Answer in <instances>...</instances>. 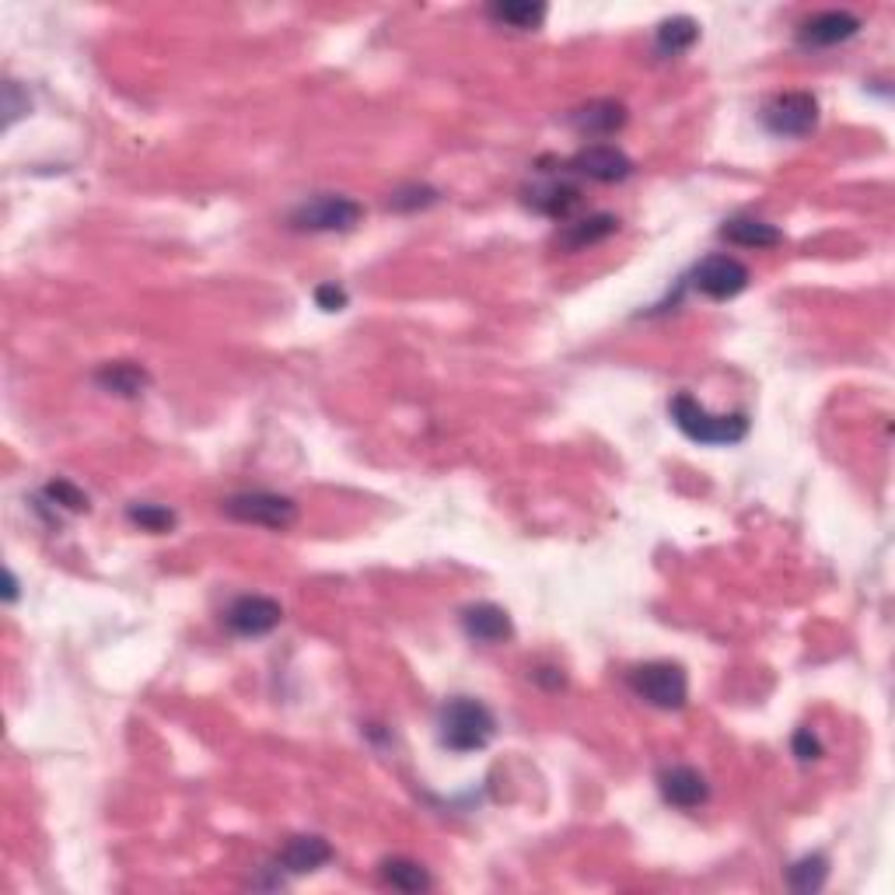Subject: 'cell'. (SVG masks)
Here are the masks:
<instances>
[{"mask_svg": "<svg viewBox=\"0 0 895 895\" xmlns=\"http://www.w3.org/2000/svg\"><path fill=\"white\" fill-rule=\"evenodd\" d=\"M668 414H672V424L679 427L689 441L696 445H738L745 441L748 434V417L745 414H732V417H714L710 409L699 406L693 396L679 392L672 402H668Z\"/></svg>", "mask_w": 895, "mask_h": 895, "instance_id": "1", "label": "cell"}, {"mask_svg": "<svg viewBox=\"0 0 895 895\" xmlns=\"http://www.w3.org/2000/svg\"><path fill=\"white\" fill-rule=\"evenodd\" d=\"M441 745L451 753H476V748H487L494 732H497V717L487 704L469 696H458L451 704L441 707Z\"/></svg>", "mask_w": 895, "mask_h": 895, "instance_id": "2", "label": "cell"}, {"mask_svg": "<svg viewBox=\"0 0 895 895\" xmlns=\"http://www.w3.org/2000/svg\"><path fill=\"white\" fill-rule=\"evenodd\" d=\"M630 689L658 710H683L689 699V679L672 662H647L630 672Z\"/></svg>", "mask_w": 895, "mask_h": 895, "instance_id": "3", "label": "cell"}, {"mask_svg": "<svg viewBox=\"0 0 895 895\" xmlns=\"http://www.w3.org/2000/svg\"><path fill=\"white\" fill-rule=\"evenodd\" d=\"M365 217V207L350 197H340V192H322V197L301 203L295 213H290V228L298 231H350L360 225Z\"/></svg>", "mask_w": 895, "mask_h": 895, "instance_id": "4", "label": "cell"}, {"mask_svg": "<svg viewBox=\"0 0 895 895\" xmlns=\"http://www.w3.org/2000/svg\"><path fill=\"white\" fill-rule=\"evenodd\" d=\"M221 511L235 521H246V525H262V528H290L298 521V504L290 497H280V494H266V490H256V494H235L221 504Z\"/></svg>", "mask_w": 895, "mask_h": 895, "instance_id": "5", "label": "cell"}, {"mask_svg": "<svg viewBox=\"0 0 895 895\" xmlns=\"http://www.w3.org/2000/svg\"><path fill=\"white\" fill-rule=\"evenodd\" d=\"M763 123L777 137H808L818 123V102L808 91H784L763 109Z\"/></svg>", "mask_w": 895, "mask_h": 895, "instance_id": "6", "label": "cell"}, {"mask_svg": "<svg viewBox=\"0 0 895 895\" xmlns=\"http://www.w3.org/2000/svg\"><path fill=\"white\" fill-rule=\"evenodd\" d=\"M693 287L710 301H732L748 287V266L735 256H707L693 270Z\"/></svg>", "mask_w": 895, "mask_h": 895, "instance_id": "7", "label": "cell"}, {"mask_svg": "<svg viewBox=\"0 0 895 895\" xmlns=\"http://www.w3.org/2000/svg\"><path fill=\"white\" fill-rule=\"evenodd\" d=\"M567 172L574 176H585L591 182H623V179H630L634 172V161L626 158L619 148H613V143H591V148H580L570 161H567Z\"/></svg>", "mask_w": 895, "mask_h": 895, "instance_id": "8", "label": "cell"}, {"mask_svg": "<svg viewBox=\"0 0 895 895\" xmlns=\"http://www.w3.org/2000/svg\"><path fill=\"white\" fill-rule=\"evenodd\" d=\"M280 619H284L280 601L266 598V595H241L228 609V626L238 637H262V634L277 630Z\"/></svg>", "mask_w": 895, "mask_h": 895, "instance_id": "9", "label": "cell"}, {"mask_svg": "<svg viewBox=\"0 0 895 895\" xmlns=\"http://www.w3.org/2000/svg\"><path fill=\"white\" fill-rule=\"evenodd\" d=\"M861 32V18L851 11H818L812 14L797 39L802 46H812V50H826V46H839L846 39H854Z\"/></svg>", "mask_w": 895, "mask_h": 895, "instance_id": "10", "label": "cell"}, {"mask_svg": "<svg viewBox=\"0 0 895 895\" xmlns=\"http://www.w3.org/2000/svg\"><path fill=\"white\" fill-rule=\"evenodd\" d=\"M658 787H662L665 802L675 805V808H683V812H693L699 805H707V797H710V787L704 780V773L693 769V766H668L658 777Z\"/></svg>", "mask_w": 895, "mask_h": 895, "instance_id": "11", "label": "cell"}, {"mask_svg": "<svg viewBox=\"0 0 895 895\" xmlns=\"http://www.w3.org/2000/svg\"><path fill=\"white\" fill-rule=\"evenodd\" d=\"M463 630L476 644H504L515 634V626H511V616H507L500 606H494V601H479V606H469L463 613Z\"/></svg>", "mask_w": 895, "mask_h": 895, "instance_id": "12", "label": "cell"}, {"mask_svg": "<svg viewBox=\"0 0 895 895\" xmlns=\"http://www.w3.org/2000/svg\"><path fill=\"white\" fill-rule=\"evenodd\" d=\"M623 123H626V109L613 99L588 102L570 116V127L580 137H609V133L623 130Z\"/></svg>", "mask_w": 895, "mask_h": 895, "instance_id": "13", "label": "cell"}, {"mask_svg": "<svg viewBox=\"0 0 895 895\" xmlns=\"http://www.w3.org/2000/svg\"><path fill=\"white\" fill-rule=\"evenodd\" d=\"M329 861H332V846L322 836H295L280 851V864L290 875H308V871H319Z\"/></svg>", "mask_w": 895, "mask_h": 895, "instance_id": "14", "label": "cell"}, {"mask_svg": "<svg viewBox=\"0 0 895 895\" xmlns=\"http://www.w3.org/2000/svg\"><path fill=\"white\" fill-rule=\"evenodd\" d=\"M95 381L102 385L106 392L112 396H123V399H137L143 389H148V371L140 365H130V360H109L99 371H95Z\"/></svg>", "mask_w": 895, "mask_h": 895, "instance_id": "15", "label": "cell"}, {"mask_svg": "<svg viewBox=\"0 0 895 895\" xmlns=\"http://www.w3.org/2000/svg\"><path fill=\"white\" fill-rule=\"evenodd\" d=\"M528 203L539 213L553 217V221H567V217L580 207V189L570 182H543L528 192Z\"/></svg>", "mask_w": 895, "mask_h": 895, "instance_id": "16", "label": "cell"}, {"mask_svg": "<svg viewBox=\"0 0 895 895\" xmlns=\"http://www.w3.org/2000/svg\"><path fill=\"white\" fill-rule=\"evenodd\" d=\"M720 238L742 249H773L784 241V231L766 221H756V217H735V221L720 228Z\"/></svg>", "mask_w": 895, "mask_h": 895, "instance_id": "17", "label": "cell"}, {"mask_svg": "<svg viewBox=\"0 0 895 895\" xmlns=\"http://www.w3.org/2000/svg\"><path fill=\"white\" fill-rule=\"evenodd\" d=\"M616 231H619V221L613 213H591V217H585V221H574V225L564 228L560 246L570 249V252H580L588 246H598V241H606Z\"/></svg>", "mask_w": 895, "mask_h": 895, "instance_id": "18", "label": "cell"}, {"mask_svg": "<svg viewBox=\"0 0 895 895\" xmlns=\"http://www.w3.org/2000/svg\"><path fill=\"white\" fill-rule=\"evenodd\" d=\"M546 4H528V0H497V4L487 8V18L497 21L504 29H518V32H531L546 21Z\"/></svg>", "mask_w": 895, "mask_h": 895, "instance_id": "19", "label": "cell"}, {"mask_svg": "<svg viewBox=\"0 0 895 895\" xmlns=\"http://www.w3.org/2000/svg\"><path fill=\"white\" fill-rule=\"evenodd\" d=\"M699 39V26L689 18V14H675V18H665L658 26V53L662 57H679L686 50H693V42Z\"/></svg>", "mask_w": 895, "mask_h": 895, "instance_id": "20", "label": "cell"}, {"mask_svg": "<svg viewBox=\"0 0 895 895\" xmlns=\"http://www.w3.org/2000/svg\"><path fill=\"white\" fill-rule=\"evenodd\" d=\"M381 878L389 882L392 888L399 892H424L430 888V875H427V867L420 861H409V857H389V861H381Z\"/></svg>", "mask_w": 895, "mask_h": 895, "instance_id": "21", "label": "cell"}, {"mask_svg": "<svg viewBox=\"0 0 895 895\" xmlns=\"http://www.w3.org/2000/svg\"><path fill=\"white\" fill-rule=\"evenodd\" d=\"M826 878H829V861H826V854H808V857H802V861H794L790 867H787V882H790V888L794 892H818L822 885H826Z\"/></svg>", "mask_w": 895, "mask_h": 895, "instance_id": "22", "label": "cell"}, {"mask_svg": "<svg viewBox=\"0 0 895 895\" xmlns=\"http://www.w3.org/2000/svg\"><path fill=\"white\" fill-rule=\"evenodd\" d=\"M127 518L133 525H140L143 531H151V536H165V531H172L179 521L176 511H168V507H161V504H133Z\"/></svg>", "mask_w": 895, "mask_h": 895, "instance_id": "23", "label": "cell"}, {"mask_svg": "<svg viewBox=\"0 0 895 895\" xmlns=\"http://www.w3.org/2000/svg\"><path fill=\"white\" fill-rule=\"evenodd\" d=\"M46 497H50L53 504H60V507H67V511H88V497L67 479H53L50 487H46Z\"/></svg>", "mask_w": 895, "mask_h": 895, "instance_id": "24", "label": "cell"}, {"mask_svg": "<svg viewBox=\"0 0 895 895\" xmlns=\"http://www.w3.org/2000/svg\"><path fill=\"white\" fill-rule=\"evenodd\" d=\"M790 748H794V756L802 759V763H815V759H822V742H818V735H815L812 728H797Z\"/></svg>", "mask_w": 895, "mask_h": 895, "instance_id": "25", "label": "cell"}, {"mask_svg": "<svg viewBox=\"0 0 895 895\" xmlns=\"http://www.w3.org/2000/svg\"><path fill=\"white\" fill-rule=\"evenodd\" d=\"M434 200H438V197H434V189L414 186V189L396 192V197H392V207H399V210H414V207H427V203H434Z\"/></svg>", "mask_w": 895, "mask_h": 895, "instance_id": "26", "label": "cell"}, {"mask_svg": "<svg viewBox=\"0 0 895 895\" xmlns=\"http://www.w3.org/2000/svg\"><path fill=\"white\" fill-rule=\"evenodd\" d=\"M316 305H319L322 311H344V308H347V290H344L340 284H322V287L316 290Z\"/></svg>", "mask_w": 895, "mask_h": 895, "instance_id": "27", "label": "cell"}, {"mask_svg": "<svg viewBox=\"0 0 895 895\" xmlns=\"http://www.w3.org/2000/svg\"><path fill=\"white\" fill-rule=\"evenodd\" d=\"M4 598H8V601H14V598H18V580H14V574H11V570L4 574Z\"/></svg>", "mask_w": 895, "mask_h": 895, "instance_id": "28", "label": "cell"}]
</instances>
